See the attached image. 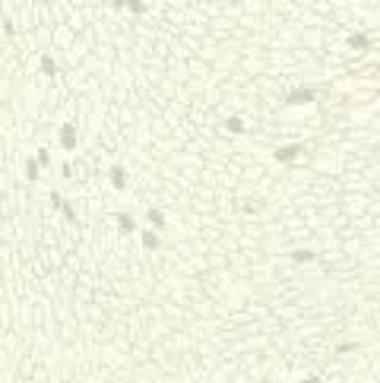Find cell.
Instances as JSON below:
<instances>
[{"mask_svg":"<svg viewBox=\"0 0 380 383\" xmlns=\"http://www.w3.org/2000/svg\"><path fill=\"white\" fill-rule=\"evenodd\" d=\"M225 130L228 133H244V117H238V114L225 117Z\"/></svg>","mask_w":380,"mask_h":383,"instance_id":"10","label":"cell"},{"mask_svg":"<svg viewBox=\"0 0 380 383\" xmlns=\"http://www.w3.org/2000/svg\"><path fill=\"white\" fill-rule=\"evenodd\" d=\"M139 244H143V250L155 253V250L162 247V234H158V231H152V228H139Z\"/></svg>","mask_w":380,"mask_h":383,"instance_id":"2","label":"cell"},{"mask_svg":"<svg viewBox=\"0 0 380 383\" xmlns=\"http://www.w3.org/2000/svg\"><path fill=\"white\" fill-rule=\"evenodd\" d=\"M114 222H117V231H121V234H133V231H139L136 218H133L130 212H117V215H114Z\"/></svg>","mask_w":380,"mask_h":383,"instance_id":"5","label":"cell"},{"mask_svg":"<svg viewBox=\"0 0 380 383\" xmlns=\"http://www.w3.org/2000/svg\"><path fill=\"white\" fill-rule=\"evenodd\" d=\"M298 152H301V146H298V143H292V146H279V149L273 152V158L279 162V165H288V162H295V158H298Z\"/></svg>","mask_w":380,"mask_h":383,"instance_id":"3","label":"cell"},{"mask_svg":"<svg viewBox=\"0 0 380 383\" xmlns=\"http://www.w3.org/2000/svg\"><path fill=\"white\" fill-rule=\"evenodd\" d=\"M4 32H7V35H16V26H13V19H4Z\"/></svg>","mask_w":380,"mask_h":383,"instance_id":"17","label":"cell"},{"mask_svg":"<svg viewBox=\"0 0 380 383\" xmlns=\"http://www.w3.org/2000/svg\"><path fill=\"white\" fill-rule=\"evenodd\" d=\"M61 174H64V177H73V165H67V162H64V168H61Z\"/></svg>","mask_w":380,"mask_h":383,"instance_id":"18","label":"cell"},{"mask_svg":"<svg viewBox=\"0 0 380 383\" xmlns=\"http://www.w3.org/2000/svg\"><path fill=\"white\" fill-rule=\"evenodd\" d=\"M57 146H61L64 152H73L76 146H79L76 124H73V120H67V124H61V127H57Z\"/></svg>","mask_w":380,"mask_h":383,"instance_id":"1","label":"cell"},{"mask_svg":"<svg viewBox=\"0 0 380 383\" xmlns=\"http://www.w3.org/2000/svg\"><path fill=\"white\" fill-rule=\"evenodd\" d=\"M371 42H368V35H361V32H355V35H349V48H355V51H365Z\"/></svg>","mask_w":380,"mask_h":383,"instance_id":"11","label":"cell"},{"mask_svg":"<svg viewBox=\"0 0 380 383\" xmlns=\"http://www.w3.org/2000/svg\"><path fill=\"white\" fill-rule=\"evenodd\" d=\"M292 260H295V263H311V260H314V253H311V250H295V253H292Z\"/></svg>","mask_w":380,"mask_h":383,"instance_id":"13","label":"cell"},{"mask_svg":"<svg viewBox=\"0 0 380 383\" xmlns=\"http://www.w3.org/2000/svg\"><path fill=\"white\" fill-rule=\"evenodd\" d=\"M23 174H26V180H32V184H35V180H38L42 177V165H38V158H35V155H29L26 162H23Z\"/></svg>","mask_w":380,"mask_h":383,"instance_id":"7","label":"cell"},{"mask_svg":"<svg viewBox=\"0 0 380 383\" xmlns=\"http://www.w3.org/2000/svg\"><path fill=\"white\" fill-rule=\"evenodd\" d=\"M35 158H38V165H42V168H48V165H51V149H45V146H42Z\"/></svg>","mask_w":380,"mask_h":383,"instance_id":"15","label":"cell"},{"mask_svg":"<svg viewBox=\"0 0 380 383\" xmlns=\"http://www.w3.org/2000/svg\"><path fill=\"white\" fill-rule=\"evenodd\" d=\"M38 70L45 73V76H57V61H54L51 54H42L38 57Z\"/></svg>","mask_w":380,"mask_h":383,"instance_id":"9","label":"cell"},{"mask_svg":"<svg viewBox=\"0 0 380 383\" xmlns=\"http://www.w3.org/2000/svg\"><path fill=\"white\" fill-rule=\"evenodd\" d=\"M48 199H51V206H54V209H61V206H64V196H61L57 190H51V196H48Z\"/></svg>","mask_w":380,"mask_h":383,"instance_id":"16","label":"cell"},{"mask_svg":"<svg viewBox=\"0 0 380 383\" xmlns=\"http://www.w3.org/2000/svg\"><path fill=\"white\" fill-rule=\"evenodd\" d=\"M301 383H320V380H317V377H304Z\"/></svg>","mask_w":380,"mask_h":383,"instance_id":"19","label":"cell"},{"mask_svg":"<svg viewBox=\"0 0 380 383\" xmlns=\"http://www.w3.org/2000/svg\"><path fill=\"white\" fill-rule=\"evenodd\" d=\"M127 10H130V13H146L149 10V4H143V0H130V4H124Z\"/></svg>","mask_w":380,"mask_h":383,"instance_id":"14","label":"cell"},{"mask_svg":"<svg viewBox=\"0 0 380 383\" xmlns=\"http://www.w3.org/2000/svg\"><path fill=\"white\" fill-rule=\"evenodd\" d=\"M314 98H317L314 89H295V92L285 95V105H307V102H314Z\"/></svg>","mask_w":380,"mask_h":383,"instance_id":"4","label":"cell"},{"mask_svg":"<svg viewBox=\"0 0 380 383\" xmlns=\"http://www.w3.org/2000/svg\"><path fill=\"white\" fill-rule=\"evenodd\" d=\"M146 222H149V228H152V231H162V228H165V212L152 206V209L146 212Z\"/></svg>","mask_w":380,"mask_h":383,"instance_id":"8","label":"cell"},{"mask_svg":"<svg viewBox=\"0 0 380 383\" xmlns=\"http://www.w3.org/2000/svg\"><path fill=\"white\" fill-rule=\"evenodd\" d=\"M108 180H111V187H114V190H127V168L114 165L111 171H108Z\"/></svg>","mask_w":380,"mask_h":383,"instance_id":"6","label":"cell"},{"mask_svg":"<svg viewBox=\"0 0 380 383\" xmlns=\"http://www.w3.org/2000/svg\"><path fill=\"white\" fill-rule=\"evenodd\" d=\"M61 215L67 218V222H76V209H73V203H70V199H64V206H61Z\"/></svg>","mask_w":380,"mask_h":383,"instance_id":"12","label":"cell"}]
</instances>
